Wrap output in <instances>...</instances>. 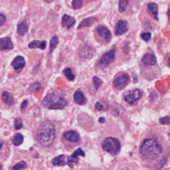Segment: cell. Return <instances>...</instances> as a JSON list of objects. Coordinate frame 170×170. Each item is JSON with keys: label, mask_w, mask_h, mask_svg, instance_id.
Returning <instances> with one entry per match:
<instances>
[{"label": "cell", "mask_w": 170, "mask_h": 170, "mask_svg": "<svg viewBox=\"0 0 170 170\" xmlns=\"http://www.w3.org/2000/svg\"><path fill=\"white\" fill-rule=\"evenodd\" d=\"M55 139V126L48 120L40 124L37 130V140L43 146H50Z\"/></svg>", "instance_id": "6da1fadb"}, {"label": "cell", "mask_w": 170, "mask_h": 170, "mask_svg": "<svg viewBox=\"0 0 170 170\" xmlns=\"http://www.w3.org/2000/svg\"><path fill=\"white\" fill-rule=\"evenodd\" d=\"M67 100L62 91H54L48 92L47 95L42 99V105L48 109H63L66 106Z\"/></svg>", "instance_id": "7a4b0ae2"}, {"label": "cell", "mask_w": 170, "mask_h": 170, "mask_svg": "<svg viewBox=\"0 0 170 170\" xmlns=\"http://www.w3.org/2000/svg\"><path fill=\"white\" fill-rule=\"evenodd\" d=\"M162 153V147L154 138H148L142 142L140 146V155L143 159H153Z\"/></svg>", "instance_id": "3957f363"}, {"label": "cell", "mask_w": 170, "mask_h": 170, "mask_svg": "<svg viewBox=\"0 0 170 170\" xmlns=\"http://www.w3.org/2000/svg\"><path fill=\"white\" fill-rule=\"evenodd\" d=\"M102 148L104 151L110 153L111 155H116L118 154L120 151V147H121V144H120V141L117 138H114V137H107L102 141Z\"/></svg>", "instance_id": "277c9868"}, {"label": "cell", "mask_w": 170, "mask_h": 170, "mask_svg": "<svg viewBox=\"0 0 170 170\" xmlns=\"http://www.w3.org/2000/svg\"><path fill=\"white\" fill-rule=\"evenodd\" d=\"M142 97V91L140 89H132L129 90V91L125 92L124 95H123V98L124 100L130 105H133L135 104L137 101H138L140 98Z\"/></svg>", "instance_id": "5b68a950"}, {"label": "cell", "mask_w": 170, "mask_h": 170, "mask_svg": "<svg viewBox=\"0 0 170 170\" xmlns=\"http://www.w3.org/2000/svg\"><path fill=\"white\" fill-rule=\"evenodd\" d=\"M115 58V47L112 48L111 50H109L108 52H106V53H104L102 56H101V58L99 59V66H101L102 68H105L107 67L108 65H110L112 62H113V60Z\"/></svg>", "instance_id": "8992f818"}, {"label": "cell", "mask_w": 170, "mask_h": 170, "mask_svg": "<svg viewBox=\"0 0 170 170\" xmlns=\"http://www.w3.org/2000/svg\"><path fill=\"white\" fill-rule=\"evenodd\" d=\"M129 80H130V77L127 73H121L115 77L113 81V86L116 89H122L128 84Z\"/></svg>", "instance_id": "52a82bcc"}, {"label": "cell", "mask_w": 170, "mask_h": 170, "mask_svg": "<svg viewBox=\"0 0 170 170\" xmlns=\"http://www.w3.org/2000/svg\"><path fill=\"white\" fill-rule=\"evenodd\" d=\"M79 156H82V157H84V156H85V153H84L83 150L81 149V148H78V149H76L75 151H74L72 154H71L69 157L67 158L66 162H67V165L69 166L70 168H72V167L75 165L76 163H78Z\"/></svg>", "instance_id": "ba28073f"}, {"label": "cell", "mask_w": 170, "mask_h": 170, "mask_svg": "<svg viewBox=\"0 0 170 170\" xmlns=\"http://www.w3.org/2000/svg\"><path fill=\"white\" fill-rule=\"evenodd\" d=\"M94 52L95 50L93 47H91V46L89 45H84L83 47H81V49L79 50V56L84 59H90L94 55Z\"/></svg>", "instance_id": "9c48e42d"}, {"label": "cell", "mask_w": 170, "mask_h": 170, "mask_svg": "<svg viewBox=\"0 0 170 170\" xmlns=\"http://www.w3.org/2000/svg\"><path fill=\"white\" fill-rule=\"evenodd\" d=\"M96 33L98 34V36H100L101 38H103L106 42H109L111 40V32L109 31V29L107 27L100 25L96 28Z\"/></svg>", "instance_id": "30bf717a"}, {"label": "cell", "mask_w": 170, "mask_h": 170, "mask_svg": "<svg viewBox=\"0 0 170 170\" xmlns=\"http://www.w3.org/2000/svg\"><path fill=\"white\" fill-rule=\"evenodd\" d=\"M128 29L127 21L125 20H119L115 26V34L116 35H122L124 34Z\"/></svg>", "instance_id": "8fae6325"}, {"label": "cell", "mask_w": 170, "mask_h": 170, "mask_svg": "<svg viewBox=\"0 0 170 170\" xmlns=\"http://www.w3.org/2000/svg\"><path fill=\"white\" fill-rule=\"evenodd\" d=\"M63 137L70 142H78L80 140V135H79L76 131H73V130L66 131V132L63 134Z\"/></svg>", "instance_id": "7c38bea8"}, {"label": "cell", "mask_w": 170, "mask_h": 170, "mask_svg": "<svg viewBox=\"0 0 170 170\" xmlns=\"http://www.w3.org/2000/svg\"><path fill=\"white\" fill-rule=\"evenodd\" d=\"M14 45H13L10 37H4L0 39V50H10L13 49Z\"/></svg>", "instance_id": "4fadbf2b"}, {"label": "cell", "mask_w": 170, "mask_h": 170, "mask_svg": "<svg viewBox=\"0 0 170 170\" xmlns=\"http://www.w3.org/2000/svg\"><path fill=\"white\" fill-rule=\"evenodd\" d=\"M141 61L145 65H148V66H153V65L156 64V61H157V59H156V57H155L154 54L147 53V54H145L143 57H142Z\"/></svg>", "instance_id": "5bb4252c"}, {"label": "cell", "mask_w": 170, "mask_h": 170, "mask_svg": "<svg viewBox=\"0 0 170 170\" xmlns=\"http://www.w3.org/2000/svg\"><path fill=\"white\" fill-rule=\"evenodd\" d=\"M12 66L16 71H19L22 69V68L25 66V59H24V57H22V56L15 57L12 61Z\"/></svg>", "instance_id": "9a60e30c"}, {"label": "cell", "mask_w": 170, "mask_h": 170, "mask_svg": "<svg viewBox=\"0 0 170 170\" xmlns=\"http://www.w3.org/2000/svg\"><path fill=\"white\" fill-rule=\"evenodd\" d=\"M75 21L76 20L73 17L65 14V15H63V17H62V26L66 29L72 28L74 26V24H75Z\"/></svg>", "instance_id": "2e32d148"}, {"label": "cell", "mask_w": 170, "mask_h": 170, "mask_svg": "<svg viewBox=\"0 0 170 170\" xmlns=\"http://www.w3.org/2000/svg\"><path fill=\"white\" fill-rule=\"evenodd\" d=\"M73 99L75 101L76 104H78V105H84L85 103H86V97L84 96L83 92L81 91V90H77V91H75L73 95Z\"/></svg>", "instance_id": "e0dca14e"}, {"label": "cell", "mask_w": 170, "mask_h": 170, "mask_svg": "<svg viewBox=\"0 0 170 170\" xmlns=\"http://www.w3.org/2000/svg\"><path fill=\"white\" fill-rule=\"evenodd\" d=\"M97 21V18L94 17V16H91V17H88V18H85L83 20L81 21L80 24L78 25V29H82V28H85V27H90L92 26L93 24Z\"/></svg>", "instance_id": "ac0fdd59"}, {"label": "cell", "mask_w": 170, "mask_h": 170, "mask_svg": "<svg viewBox=\"0 0 170 170\" xmlns=\"http://www.w3.org/2000/svg\"><path fill=\"white\" fill-rule=\"evenodd\" d=\"M28 28H29L28 21H26V20L21 21V22L17 25V32H18V34L20 35V36H23V35H25L27 33V31H28Z\"/></svg>", "instance_id": "d6986e66"}, {"label": "cell", "mask_w": 170, "mask_h": 170, "mask_svg": "<svg viewBox=\"0 0 170 170\" xmlns=\"http://www.w3.org/2000/svg\"><path fill=\"white\" fill-rule=\"evenodd\" d=\"M2 101L6 104V105H13L14 104V98H13L12 94L11 93H9L8 91H4L3 93H2Z\"/></svg>", "instance_id": "ffe728a7"}, {"label": "cell", "mask_w": 170, "mask_h": 170, "mask_svg": "<svg viewBox=\"0 0 170 170\" xmlns=\"http://www.w3.org/2000/svg\"><path fill=\"white\" fill-rule=\"evenodd\" d=\"M147 9L152 17L155 20H158V5L156 3H149L147 5Z\"/></svg>", "instance_id": "44dd1931"}, {"label": "cell", "mask_w": 170, "mask_h": 170, "mask_svg": "<svg viewBox=\"0 0 170 170\" xmlns=\"http://www.w3.org/2000/svg\"><path fill=\"white\" fill-rule=\"evenodd\" d=\"M28 47L30 49H33V48H39L44 50L46 48V41H38V40H34L31 41V42L28 44Z\"/></svg>", "instance_id": "7402d4cb"}, {"label": "cell", "mask_w": 170, "mask_h": 170, "mask_svg": "<svg viewBox=\"0 0 170 170\" xmlns=\"http://www.w3.org/2000/svg\"><path fill=\"white\" fill-rule=\"evenodd\" d=\"M65 163H66V161H65L64 155H58L52 159V164L54 166H64Z\"/></svg>", "instance_id": "603a6c76"}, {"label": "cell", "mask_w": 170, "mask_h": 170, "mask_svg": "<svg viewBox=\"0 0 170 170\" xmlns=\"http://www.w3.org/2000/svg\"><path fill=\"white\" fill-rule=\"evenodd\" d=\"M58 42H59V39H58V36H53L51 38L50 40V47H49V53H52L53 52L54 49L56 48V46L58 45Z\"/></svg>", "instance_id": "cb8c5ba5"}, {"label": "cell", "mask_w": 170, "mask_h": 170, "mask_svg": "<svg viewBox=\"0 0 170 170\" xmlns=\"http://www.w3.org/2000/svg\"><path fill=\"white\" fill-rule=\"evenodd\" d=\"M23 140H24L23 136L21 135L20 133H17L14 137H13V139H12V143H13V145H15V146H19V145L22 144Z\"/></svg>", "instance_id": "d4e9b609"}, {"label": "cell", "mask_w": 170, "mask_h": 170, "mask_svg": "<svg viewBox=\"0 0 170 170\" xmlns=\"http://www.w3.org/2000/svg\"><path fill=\"white\" fill-rule=\"evenodd\" d=\"M128 3H129V0H119V3H118L119 12H121V13L124 12L128 6Z\"/></svg>", "instance_id": "484cf974"}, {"label": "cell", "mask_w": 170, "mask_h": 170, "mask_svg": "<svg viewBox=\"0 0 170 170\" xmlns=\"http://www.w3.org/2000/svg\"><path fill=\"white\" fill-rule=\"evenodd\" d=\"M63 73H64V75L66 76V78L68 79V80L73 81L74 79H75V76H74V74L72 73L71 68H65L64 71H63Z\"/></svg>", "instance_id": "4316f807"}, {"label": "cell", "mask_w": 170, "mask_h": 170, "mask_svg": "<svg viewBox=\"0 0 170 170\" xmlns=\"http://www.w3.org/2000/svg\"><path fill=\"white\" fill-rule=\"evenodd\" d=\"M27 167V164L25 161H21V162L17 163L16 165H14L11 168V170H21V169H25Z\"/></svg>", "instance_id": "83f0119b"}, {"label": "cell", "mask_w": 170, "mask_h": 170, "mask_svg": "<svg viewBox=\"0 0 170 170\" xmlns=\"http://www.w3.org/2000/svg\"><path fill=\"white\" fill-rule=\"evenodd\" d=\"M82 5H83V0H72L73 9H80Z\"/></svg>", "instance_id": "f1b7e54d"}, {"label": "cell", "mask_w": 170, "mask_h": 170, "mask_svg": "<svg viewBox=\"0 0 170 170\" xmlns=\"http://www.w3.org/2000/svg\"><path fill=\"white\" fill-rule=\"evenodd\" d=\"M102 83H103V82L99 77H97V76H94V77H93V84H94V86H95V88H96V89L99 88L101 85H102Z\"/></svg>", "instance_id": "f546056e"}, {"label": "cell", "mask_w": 170, "mask_h": 170, "mask_svg": "<svg viewBox=\"0 0 170 170\" xmlns=\"http://www.w3.org/2000/svg\"><path fill=\"white\" fill-rule=\"evenodd\" d=\"M41 88V84L39 83V82H35V83L31 84V86H30L29 90L31 92H35V91H38Z\"/></svg>", "instance_id": "4dcf8cb0"}, {"label": "cell", "mask_w": 170, "mask_h": 170, "mask_svg": "<svg viewBox=\"0 0 170 170\" xmlns=\"http://www.w3.org/2000/svg\"><path fill=\"white\" fill-rule=\"evenodd\" d=\"M94 107H95V109H96V110H98V111H103V110H106V108H107V106L103 105L102 103L98 101V102L95 103V106H94Z\"/></svg>", "instance_id": "1f68e13d"}, {"label": "cell", "mask_w": 170, "mask_h": 170, "mask_svg": "<svg viewBox=\"0 0 170 170\" xmlns=\"http://www.w3.org/2000/svg\"><path fill=\"white\" fill-rule=\"evenodd\" d=\"M14 125H15L14 127H15V129H16V130H19V129H21V128L23 127L22 121H21V119H19V118H16V119H15Z\"/></svg>", "instance_id": "d6a6232c"}, {"label": "cell", "mask_w": 170, "mask_h": 170, "mask_svg": "<svg viewBox=\"0 0 170 170\" xmlns=\"http://www.w3.org/2000/svg\"><path fill=\"white\" fill-rule=\"evenodd\" d=\"M159 122L160 124L162 125H167V124H170V116H165V117H162V118L159 119Z\"/></svg>", "instance_id": "836d02e7"}, {"label": "cell", "mask_w": 170, "mask_h": 170, "mask_svg": "<svg viewBox=\"0 0 170 170\" xmlns=\"http://www.w3.org/2000/svg\"><path fill=\"white\" fill-rule=\"evenodd\" d=\"M141 37L144 41H148L151 38V33H149V32H144V33L141 34Z\"/></svg>", "instance_id": "e575fe53"}, {"label": "cell", "mask_w": 170, "mask_h": 170, "mask_svg": "<svg viewBox=\"0 0 170 170\" xmlns=\"http://www.w3.org/2000/svg\"><path fill=\"white\" fill-rule=\"evenodd\" d=\"M5 21H6V17H5L3 14H0V26L4 25Z\"/></svg>", "instance_id": "d590c367"}, {"label": "cell", "mask_w": 170, "mask_h": 170, "mask_svg": "<svg viewBox=\"0 0 170 170\" xmlns=\"http://www.w3.org/2000/svg\"><path fill=\"white\" fill-rule=\"evenodd\" d=\"M27 104H28V101L24 100L23 102H22V104H21V110H24V109H25V107L27 106Z\"/></svg>", "instance_id": "8d00e7d4"}, {"label": "cell", "mask_w": 170, "mask_h": 170, "mask_svg": "<svg viewBox=\"0 0 170 170\" xmlns=\"http://www.w3.org/2000/svg\"><path fill=\"white\" fill-rule=\"evenodd\" d=\"M44 1L46 2V3H51V2H53L54 0H44Z\"/></svg>", "instance_id": "74e56055"}, {"label": "cell", "mask_w": 170, "mask_h": 170, "mask_svg": "<svg viewBox=\"0 0 170 170\" xmlns=\"http://www.w3.org/2000/svg\"><path fill=\"white\" fill-rule=\"evenodd\" d=\"M104 121H105V119H104V118H102V117H101V118L99 119V122H101V123H103Z\"/></svg>", "instance_id": "f35d334b"}, {"label": "cell", "mask_w": 170, "mask_h": 170, "mask_svg": "<svg viewBox=\"0 0 170 170\" xmlns=\"http://www.w3.org/2000/svg\"><path fill=\"white\" fill-rule=\"evenodd\" d=\"M3 146V141L2 140H0V149H1V147Z\"/></svg>", "instance_id": "ab89813d"}, {"label": "cell", "mask_w": 170, "mask_h": 170, "mask_svg": "<svg viewBox=\"0 0 170 170\" xmlns=\"http://www.w3.org/2000/svg\"><path fill=\"white\" fill-rule=\"evenodd\" d=\"M167 64H168V66H170V58L168 59V61H167Z\"/></svg>", "instance_id": "60d3db41"}, {"label": "cell", "mask_w": 170, "mask_h": 170, "mask_svg": "<svg viewBox=\"0 0 170 170\" xmlns=\"http://www.w3.org/2000/svg\"><path fill=\"white\" fill-rule=\"evenodd\" d=\"M168 17L170 18V9L168 10Z\"/></svg>", "instance_id": "b9f144b4"}, {"label": "cell", "mask_w": 170, "mask_h": 170, "mask_svg": "<svg viewBox=\"0 0 170 170\" xmlns=\"http://www.w3.org/2000/svg\"><path fill=\"white\" fill-rule=\"evenodd\" d=\"M2 169V166H1V164H0V170H1Z\"/></svg>", "instance_id": "7bdbcfd3"}, {"label": "cell", "mask_w": 170, "mask_h": 170, "mask_svg": "<svg viewBox=\"0 0 170 170\" xmlns=\"http://www.w3.org/2000/svg\"><path fill=\"white\" fill-rule=\"evenodd\" d=\"M169 137H170V133H169Z\"/></svg>", "instance_id": "ee69618b"}]
</instances>
